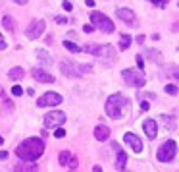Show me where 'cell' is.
<instances>
[{
  "instance_id": "obj_12",
  "label": "cell",
  "mask_w": 179,
  "mask_h": 172,
  "mask_svg": "<svg viewBox=\"0 0 179 172\" xmlns=\"http://www.w3.org/2000/svg\"><path fill=\"white\" fill-rule=\"evenodd\" d=\"M116 15H118L119 19H123L125 23H129V25H137V15L133 14V10H129V8L116 10Z\"/></svg>"
},
{
  "instance_id": "obj_10",
  "label": "cell",
  "mask_w": 179,
  "mask_h": 172,
  "mask_svg": "<svg viewBox=\"0 0 179 172\" xmlns=\"http://www.w3.org/2000/svg\"><path fill=\"white\" fill-rule=\"evenodd\" d=\"M60 103H62V95H58L54 91H48V93H44L43 97H39L37 105L41 108H44V106H56V105H60Z\"/></svg>"
},
{
  "instance_id": "obj_32",
  "label": "cell",
  "mask_w": 179,
  "mask_h": 172,
  "mask_svg": "<svg viewBox=\"0 0 179 172\" xmlns=\"http://www.w3.org/2000/svg\"><path fill=\"white\" fill-rule=\"evenodd\" d=\"M4 105H6V110H10V112L14 110V103H12V101H10V103L6 101V103H4Z\"/></svg>"
},
{
  "instance_id": "obj_23",
  "label": "cell",
  "mask_w": 179,
  "mask_h": 172,
  "mask_svg": "<svg viewBox=\"0 0 179 172\" xmlns=\"http://www.w3.org/2000/svg\"><path fill=\"white\" fill-rule=\"evenodd\" d=\"M162 120L166 122V126L170 130H175V118L173 116H168V114H162Z\"/></svg>"
},
{
  "instance_id": "obj_37",
  "label": "cell",
  "mask_w": 179,
  "mask_h": 172,
  "mask_svg": "<svg viewBox=\"0 0 179 172\" xmlns=\"http://www.w3.org/2000/svg\"><path fill=\"white\" fill-rule=\"evenodd\" d=\"M141 97H145V93H139V99H141ZM146 97H148V99H154V93H148Z\"/></svg>"
},
{
  "instance_id": "obj_35",
  "label": "cell",
  "mask_w": 179,
  "mask_h": 172,
  "mask_svg": "<svg viewBox=\"0 0 179 172\" xmlns=\"http://www.w3.org/2000/svg\"><path fill=\"white\" fill-rule=\"evenodd\" d=\"M56 22H58V23H66V22H67V19L64 18V15H58V18H56Z\"/></svg>"
},
{
  "instance_id": "obj_34",
  "label": "cell",
  "mask_w": 179,
  "mask_h": 172,
  "mask_svg": "<svg viewBox=\"0 0 179 172\" xmlns=\"http://www.w3.org/2000/svg\"><path fill=\"white\" fill-rule=\"evenodd\" d=\"M8 159V151H0V160H6Z\"/></svg>"
},
{
  "instance_id": "obj_40",
  "label": "cell",
  "mask_w": 179,
  "mask_h": 172,
  "mask_svg": "<svg viewBox=\"0 0 179 172\" xmlns=\"http://www.w3.org/2000/svg\"><path fill=\"white\" fill-rule=\"evenodd\" d=\"M93 172H102V168H100V166H94V168H93Z\"/></svg>"
},
{
  "instance_id": "obj_18",
  "label": "cell",
  "mask_w": 179,
  "mask_h": 172,
  "mask_svg": "<svg viewBox=\"0 0 179 172\" xmlns=\"http://www.w3.org/2000/svg\"><path fill=\"white\" fill-rule=\"evenodd\" d=\"M8 76H10V79H14V81H19V79H21V77L25 76V72L21 70V68H18V66H15V68H12V70L8 72Z\"/></svg>"
},
{
  "instance_id": "obj_41",
  "label": "cell",
  "mask_w": 179,
  "mask_h": 172,
  "mask_svg": "<svg viewBox=\"0 0 179 172\" xmlns=\"http://www.w3.org/2000/svg\"><path fill=\"white\" fill-rule=\"evenodd\" d=\"M4 143V137H2V135H0V145H2Z\"/></svg>"
},
{
  "instance_id": "obj_19",
  "label": "cell",
  "mask_w": 179,
  "mask_h": 172,
  "mask_svg": "<svg viewBox=\"0 0 179 172\" xmlns=\"http://www.w3.org/2000/svg\"><path fill=\"white\" fill-rule=\"evenodd\" d=\"M58 160H60L62 166H67V164H70V160H71V151H62L60 157H58Z\"/></svg>"
},
{
  "instance_id": "obj_36",
  "label": "cell",
  "mask_w": 179,
  "mask_h": 172,
  "mask_svg": "<svg viewBox=\"0 0 179 172\" xmlns=\"http://www.w3.org/2000/svg\"><path fill=\"white\" fill-rule=\"evenodd\" d=\"M141 108H143V110H148L150 105H148V103H141Z\"/></svg>"
},
{
  "instance_id": "obj_21",
  "label": "cell",
  "mask_w": 179,
  "mask_h": 172,
  "mask_svg": "<svg viewBox=\"0 0 179 172\" xmlns=\"http://www.w3.org/2000/svg\"><path fill=\"white\" fill-rule=\"evenodd\" d=\"M2 23H4V27H6L8 31H12V33H14V31H15V22H14V19H12V18H10V15H4V19H2Z\"/></svg>"
},
{
  "instance_id": "obj_13",
  "label": "cell",
  "mask_w": 179,
  "mask_h": 172,
  "mask_svg": "<svg viewBox=\"0 0 179 172\" xmlns=\"http://www.w3.org/2000/svg\"><path fill=\"white\" fill-rule=\"evenodd\" d=\"M31 74H33V77L37 81H41V83H54V76H50L48 72L41 70V68H35Z\"/></svg>"
},
{
  "instance_id": "obj_31",
  "label": "cell",
  "mask_w": 179,
  "mask_h": 172,
  "mask_svg": "<svg viewBox=\"0 0 179 172\" xmlns=\"http://www.w3.org/2000/svg\"><path fill=\"white\" fill-rule=\"evenodd\" d=\"M64 10H66V12H71V10H73V4H71V2H64Z\"/></svg>"
},
{
  "instance_id": "obj_29",
  "label": "cell",
  "mask_w": 179,
  "mask_h": 172,
  "mask_svg": "<svg viewBox=\"0 0 179 172\" xmlns=\"http://www.w3.org/2000/svg\"><path fill=\"white\" fill-rule=\"evenodd\" d=\"M150 2L158 4V6H160V8H166V6H168V0H150Z\"/></svg>"
},
{
  "instance_id": "obj_7",
  "label": "cell",
  "mask_w": 179,
  "mask_h": 172,
  "mask_svg": "<svg viewBox=\"0 0 179 172\" xmlns=\"http://www.w3.org/2000/svg\"><path fill=\"white\" fill-rule=\"evenodd\" d=\"M91 22H93V27H98L100 31H104V33H114L116 25L108 15H104L100 12H93L91 14Z\"/></svg>"
},
{
  "instance_id": "obj_16",
  "label": "cell",
  "mask_w": 179,
  "mask_h": 172,
  "mask_svg": "<svg viewBox=\"0 0 179 172\" xmlns=\"http://www.w3.org/2000/svg\"><path fill=\"white\" fill-rule=\"evenodd\" d=\"M116 153H118V157H116V166H118V170L119 172H123L125 170V164H127V153H125V151H116Z\"/></svg>"
},
{
  "instance_id": "obj_26",
  "label": "cell",
  "mask_w": 179,
  "mask_h": 172,
  "mask_svg": "<svg viewBox=\"0 0 179 172\" xmlns=\"http://www.w3.org/2000/svg\"><path fill=\"white\" fill-rule=\"evenodd\" d=\"M166 93L168 95H177V87L173 83H170V85H166Z\"/></svg>"
},
{
  "instance_id": "obj_15",
  "label": "cell",
  "mask_w": 179,
  "mask_h": 172,
  "mask_svg": "<svg viewBox=\"0 0 179 172\" xmlns=\"http://www.w3.org/2000/svg\"><path fill=\"white\" fill-rule=\"evenodd\" d=\"M94 137L98 139V141H106V139L110 137V128L108 126H96L94 128Z\"/></svg>"
},
{
  "instance_id": "obj_4",
  "label": "cell",
  "mask_w": 179,
  "mask_h": 172,
  "mask_svg": "<svg viewBox=\"0 0 179 172\" xmlns=\"http://www.w3.org/2000/svg\"><path fill=\"white\" fill-rule=\"evenodd\" d=\"M60 70H62V74L67 76V77H81V76L89 74L93 68L87 66V64H75V62L64 60V62L60 64Z\"/></svg>"
},
{
  "instance_id": "obj_33",
  "label": "cell",
  "mask_w": 179,
  "mask_h": 172,
  "mask_svg": "<svg viewBox=\"0 0 179 172\" xmlns=\"http://www.w3.org/2000/svg\"><path fill=\"white\" fill-rule=\"evenodd\" d=\"M83 31H85V33H93L94 27H93V25H85V27H83Z\"/></svg>"
},
{
  "instance_id": "obj_28",
  "label": "cell",
  "mask_w": 179,
  "mask_h": 172,
  "mask_svg": "<svg viewBox=\"0 0 179 172\" xmlns=\"http://www.w3.org/2000/svg\"><path fill=\"white\" fill-rule=\"evenodd\" d=\"M137 66H139V70L143 72V68H145V60H143V56H137Z\"/></svg>"
},
{
  "instance_id": "obj_39",
  "label": "cell",
  "mask_w": 179,
  "mask_h": 172,
  "mask_svg": "<svg viewBox=\"0 0 179 172\" xmlns=\"http://www.w3.org/2000/svg\"><path fill=\"white\" fill-rule=\"evenodd\" d=\"M15 4H27V0H14Z\"/></svg>"
},
{
  "instance_id": "obj_17",
  "label": "cell",
  "mask_w": 179,
  "mask_h": 172,
  "mask_svg": "<svg viewBox=\"0 0 179 172\" xmlns=\"http://www.w3.org/2000/svg\"><path fill=\"white\" fill-rule=\"evenodd\" d=\"M14 172H39V170H37V166L31 164V163H18Z\"/></svg>"
},
{
  "instance_id": "obj_9",
  "label": "cell",
  "mask_w": 179,
  "mask_h": 172,
  "mask_svg": "<svg viewBox=\"0 0 179 172\" xmlns=\"http://www.w3.org/2000/svg\"><path fill=\"white\" fill-rule=\"evenodd\" d=\"M44 27H46L44 19H33L29 23V27L25 29V35H27V39H39L44 33Z\"/></svg>"
},
{
  "instance_id": "obj_6",
  "label": "cell",
  "mask_w": 179,
  "mask_h": 172,
  "mask_svg": "<svg viewBox=\"0 0 179 172\" xmlns=\"http://www.w3.org/2000/svg\"><path fill=\"white\" fill-rule=\"evenodd\" d=\"M175 153H177V143L173 141V139H168L166 143L160 145V149H158L156 157L160 163H170V160L175 159Z\"/></svg>"
},
{
  "instance_id": "obj_20",
  "label": "cell",
  "mask_w": 179,
  "mask_h": 172,
  "mask_svg": "<svg viewBox=\"0 0 179 172\" xmlns=\"http://www.w3.org/2000/svg\"><path fill=\"white\" fill-rule=\"evenodd\" d=\"M131 43H133V39H131L129 35H122V37H119V49H122V50L129 49Z\"/></svg>"
},
{
  "instance_id": "obj_27",
  "label": "cell",
  "mask_w": 179,
  "mask_h": 172,
  "mask_svg": "<svg viewBox=\"0 0 179 172\" xmlns=\"http://www.w3.org/2000/svg\"><path fill=\"white\" fill-rule=\"evenodd\" d=\"M54 137H58V139H62V137H66V132L62 128H56L54 130Z\"/></svg>"
},
{
  "instance_id": "obj_8",
  "label": "cell",
  "mask_w": 179,
  "mask_h": 172,
  "mask_svg": "<svg viewBox=\"0 0 179 172\" xmlns=\"http://www.w3.org/2000/svg\"><path fill=\"white\" fill-rule=\"evenodd\" d=\"M62 124H66V114L62 110H52L44 116V128H60Z\"/></svg>"
},
{
  "instance_id": "obj_38",
  "label": "cell",
  "mask_w": 179,
  "mask_h": 172,
  "mask_svg": "<svg viewBox=\"0 0 179 172\" xmlns=\"http://www.w3.org/2000/svg\"><path fill=\"white\" fill-rule=\"evenodd\" d=\"M85 4H87V6H91V8H93V6H94V0H85Z\"/></svg>"
},
{
  "instance_id": "obj_11",
  "label": "cell",
  "mask_w": 179,
  "mask_h": 172,
  "mask_svg": "<svg viewBox=\"0 0 179 172\" xmlns=\"http://www.w3.org/2000/svg\"><path fill=\"white\" fill-rule=\"evenodd\" d=\"M123 139H125V143H127L129 147L135 151V153H141V151H143V141L139 139V135H135V133L127 132V133L123 135Z\"/></svg>"
},
{
  "instance_id": "obj_5",
  "label": "cell",
  "mask_w": 179,
  "mask_h": 172,
  "mask_svg": "<svg viewBox=\"0 0 179 172\" xmlns=\"http://www.w3.org/2000/svg\"><path fill=\"white\" fill-rule=\"evenodd\" d=\"M122 77L131 87H145V83H146V76L141 70H131V68H127V70L122 72Z\"/></svg>"
},
{
  "instance_id": "obj_14",
  "label": "cell",
  "mask_w": 179,
  "mask_h": 172,
  "mask_svg": "<svg viewBox=\"0 0 179 172\" xmlns=\"http://www.w3.org/2000/svg\"><path fill=\"white\" fill-rule=\"evenodd\" d=\"M143 130H145V133L148 135V139H154L156 135H158V128H156V122L154 120H145L143 122Z\"/></svg>"
},
{
  "instance_id": "obj_2",
  "label": "cell",
  "mask_w": 179,
  "mask_h": 172,
  "mask_svg": "<svg viewBox=\"0 0 179 172\" xmlns=\"http://www.w3.org/2000/svg\"><path fill=\"white\" fill-rule=\"evenodd\" d=\"M125 106H127V101H125L123 95H119V93L110 95L106 101V114L114 120H119L125 112Z\"/></svg>"
},
{
  "instance_id": "obj_30",
  "label": "cell",
  "mask_w": 179,
  "mask_h": 172,
  "mask_svg": "<svg viewBox=\"0 0 179 172\" xmlns=\"http://www.w3.org/2000/svg\"><path fill=\"white\" fill-rule=\"evenodd\" d=\"M6 46H8V43H6V39H4V37H2V35H0V50H4V49H6Z\"/></svg>"
},
{
  "instance_id": "obj_3",
  "label": "cell",
  "mask_w": 179,
  "mask_h": 172,
  "mask_svg": "<svg viewBox=\"0 0 179 172\" xmlns=\"http://www.w3.org/2000/svg\"><path fill=\"white\" fill-rule=\"evenodd\" d=\"M85 52L96 56V58H100V60H106L108 64H112L116 60V49L112 45H87Z\"/></svg>"
},
{
  "instance_id": "obj_24",
  "label": "cell",
  "mask_w": 179,
  "mask_h": 172,
  "mask_svg": "<svg viewBox=\"0 0 179 172\" xmlns=\"http://www.w3.org/2000/svg\"><path fill=\"white\" fill-rule=\"evenodd\" d=\"M64 46H66L67 50H70V52H79V50H81L75 43H70V41H64Z\"/></svg>"
},
{
  "instance_id": "obj_25",
  "label": "cell",
  "mask_w": 179,
  "mask_h": 172,
  "mask_svg": "<svg viewBox=\"0 0 179 172\" xmlns=\"http://www.w3.org/2000/svg\"><path fill=\"white\" fill-rule=\"evenodd\" d=\"M12 95L21 97V95H23V87H21V85H14V87H12Z\"/></svg>"
},
{
  "instance_id": "obj_1",
  "label": "cell",
  "mask_w": 179,
  "mask_h": 172,
  "mask_svg": "<svg viewBox=\"0 0 179 172\" xmlns=\"http://www.w3.org/2000/svg\"><path fill=\"white\" fill-rule=\"evenodd\" d=\"M15 153H18V157L21 160H25V163H35L37 159L43 157L44 143H43V139H39V137H29V139H25V141H21L18 145Z\"/></svg>"
},
{
  "instance_id": "obj_22",
  "label": "cell",
  "mask_w": 179,
  "mask_h": 172,
  "mask_svg": "<svg viewBox=\"0 0 179 172\" xmlns=\"http://www.w3.org/2000/svg\"><path fill=\"white\" fill-rule=\"evenodd\" d=\"M37 56H39V60L43 62V64H46V66H50V64H52V58L44 52V50H39V52H37Z\"/></svg>"
}]
</instances>
